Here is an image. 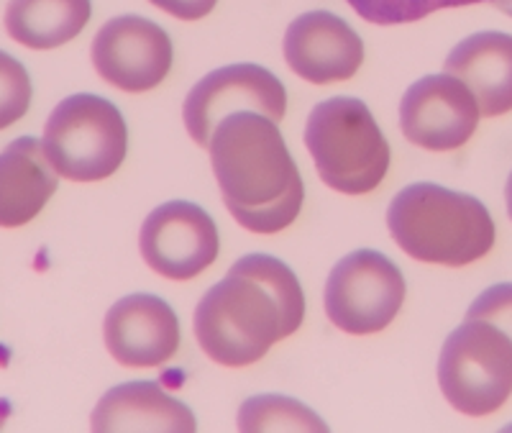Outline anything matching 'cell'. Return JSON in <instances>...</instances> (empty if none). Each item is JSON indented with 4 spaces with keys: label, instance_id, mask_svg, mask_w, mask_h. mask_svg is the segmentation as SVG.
<instances>
[{
    "label": "cell",
    "instance_id": "1",
    "mask_svg": "<svg viewBox=\"0 0 512 433\" xmlns=\"http://www.w3.org/2000/svg\"><path fill=\"white\" fill-rule=\"evenodd\" d=\"M305 293L269 254H246L195 308V339L213 362L249 367L303 326Z\"/></svg>",
    "mask_w": 512,
    "mask_h": 433
},
{
    "label": "cell",
    "instance_id": "2",
    "mask_svg": "<svg viewBox=\"0 0 512 433\" xmlns=\"http://www.w3.org/2000/svg\"><path fill=\"white\" fill-rule=\"evenodd\" d=\"M208 149L223 203L244 229L277 234L300 216L303 177L272 118L233 113L218 123Z\"/></svg>",
    "mask_w": 512,
    "mask_h": 433
},
{
    "label": "cell",
    "instance_id": "3",
    "mask_svg": "<svg viewBox=\"0 0 512 433\" xmlns=\"http://www.w3.org/2000/svg\"><path fill=\"white\" fill-rule=\"evenodd\" d=\"M387 226L408 257L425 264L464 267L495 246V221L474 195L433 182H415L392 198Z\"/></svg>",
    "mask_w": 512,
    "mask_h": 433
},
{
    "label": "cell",
    "instance_id": "4",
    "mask_svg": "<svg viewBox=\"0 0 512 433\" xmlns=\"http://www.w3.org/2000/svg\"><path fill=\"white\" fill-rule=\"evenodd\" d=\"M305 147L320 180L344 195L379 188L390 170V144L359 98H328L310 111Z\"/></svg>",
    "mask_w": 512,
    "mask_h": 433
},
{
    "label": "cell",
    "instance_id": "5",
    "mask_svg": "<svg viewBox=\"0 0 512 433\" xmlns=\"http://www.w3.org/2000/svg\"><path fill=\"white\" fill-rule=\"evenodd\" d=\"M41 144L57 175L98 182L111 177L126 159L128 129L111 100L80 93L54 108Z\"/></svg>",
    "mask_w": 512,
    "mask_h": 433
},
{
    "label": "cell",
    "instance_id": "6",
    "mask_svg": "<svg viewBox=\"0 0 512 433\" xmlns=\"http://www.w3.org/2000/svg\"><path fill=\"white\" fill-rule=\"evenodd\" d=\"M438 385L464 416L500 410L512 395V339L489 321L466 318L443 344Z\"/></svg>",
    "mask_w": 512,
    "mask_h": 433
},
{
    "label": "cell",
    "instance_id": "7",
    "mask_svg": "<svg viewBox=\"0 0 512 433\" xmlns=\"http://www.w3.org/2000/svg\"><path fill=\"white\" fill-rule=\"evenodd\" d=\"M405 277L374 249L346 254L328 275L326 313L338 331L367 336L384 331L405 303Z\"/></svg>",
    "mask_w": 512,
    "mask_h": 433
},
{
    "label": "cell",
    "instance_id": "8",
    "mask_svg": "<svg viewBox=\"0 0 512 433\" xmlns=\"http://www.w3.org/2000/svg\"><path fill=\"white\" fill-rule=\"evenodd\" d=\"M262 113L280 123L287 113V90L277 75L259 65H228L210 72L187 93L182 118L187 134L210 147L218 123L233 113Z\"/></svg>",
    "mask_w": 512,
    "mask_h": 433
},
{
    "label": "cell",
    "instance_id": "9",
    "mask_svg": "<svg viewBox=\"0 0 512 433\" xmlns=\"http://www.w3.org/2000/svg\"><path fill=\"white\" fill-rule=\"evenodd\" d=\"M141 257L167 280H192L218 259L221 239L205 208L169 200L146 216L139 236Z\"/></svg>",
    "mask_w": 512,
    "mask_h": 433
},
{
    "label": "cell",
    "instance_id": "10",
    "mask_svg": "<svg viewBox=\"0 0 512 433\" xmlns=\"http://www.w3.org/2000/svg\"><path fill=\"white\" fill-rule=\"evenodd\" d=\"M175 62L167 31L144 16L111 18L93 41V65L105 82L126 93L162 85Z\"/></svg>",
    "mask_w": 512,
    "mask_h": 433
},
{
    "label": "cell",
    "instance_id": "11",
    "mask_svg": "<svg viewBox=\"0 0 512 433\" xmlns=\"http://www.w3.org/2000/svg\"><path fill=\"white\" fill-rule=\"evenodd\" d=\"M472 90L454 75H425L400 103V129L405 139L428 152H454L472 139L479 123Z\"/></svg>",
    "mask_w": 512,
    "mask_h": 433
},
{
    "label": "cell",
    "instance_id": "12",
    "mask_svg": "<svg viewBox=\"0 0 512 433\" xmlns=\"http://www.w3.org/2000/svg\"><path fill=\"white\" fill-rule=\"evenodd\" d=\"M105 346L123 367H159L180 349V321L162 298L134 293L105 316Z\"/></svg>",
    "mask_w": 512,
    "mask_h": 433
},
{
    "label": "cell",
    "instance_id": "13",
    "mask_svg": "<svg viewBox=\"0 0 512 433\" xmlns=\"http://www.w3.org/2000/svg\"><path fill=\"white\" fill-rule=\"evenodd\" d=\"M285 59L297 77L313 85L344 82L364 62V41L344 18L328 11H310L297 16L287 29Z\"/></svg>",
    "mask_w": 512,
    "mask_h": 433
},
{
    "label": "cell",
    "instance_id": "14",
    "mask_svg": "<svg viewBox=\"0 0 512 433\" xmlns=\"http://www.w3.org/2000/svg\"><path fill=\"white\" fill-rule=\"evenodd\" d=\"M446 75L472 90L479 113L495 118L512 111V36L479 31L466 36L446 57Z\"/></svg>",
    "mask_w": 512,
    "mask_h": 433
},
{
    "label": "cell",
    "instance_id": "15",
    "mask_svg": "<svg viewBox=\"0 0 512 433\" xmlns=\"http://www.w3.org/2000/svg\"><path fill=\"white\" fill-rule=\"evenodd\" d=\"M59 188V175L34 136H21L0 152V229L34 221Z\"/></svg>",
    "mask_w": 512,
    "mask_h": 433
},
{
    "label": "cell",
    "instance_id": "16",
    "mask_svg": "<svg viewBox=\"0 0 512 433\" xmlns=\"http://www.w3.org/2000/svg\"><path fill=\"white\" fill-rule=\"evenodd\" d=\"M93 431H182L198 428L185 403L157 382H126L103 395L93 410Z\"/></svg>",
    "mask_w": 512,
    "mask_h": 433
},
{
    "label": "cell",
    "instance_id": "17",
    "mask_svg": "<svg viewBox=\"0 0 512 433\" xmlns=\"http://www.w3.org/2000/svg\"><path fill=\"white\" fill-rule=\"evenodd\" d=\"M90 13V0H11L6 29L21 47L57 49L82 34Z\"/></svg>",
    "mask_w": 512,
    "mask_h": 433
},
{
    "label": "cell",
    "instance_id": "18",
    "mask_svg": "<svg viewBox=\"0 0 512 433\" xmlns=\"http://www.w3.org/2000/svg\"><path fill=\"white\" fill-rule=\"evenodd\" d=\"M241 431H328L308 405L285 395H256L239 410Z\"/></svg>",
    "mask_w": 512,
    "mask_h": 433
},
{
    "label": "cell",
    "instance_id": "19",
    "mask_svg": "<svg viewBox=\"0 0 512 433\" xmlns=\"http://www.w3.org/2000/svg\"><path fill=\"white\" fill-rule=\"evenodd\" d=\"M364 21L377 26L413 24L443 8L474 6L482 0H346Z\"/></svg>",
    "mask_w": 512,
    "mask_h": 433
},
{
    "label": "cell",
    "instance_id": "20",
    "mask_svg": "<svg viewBox=\"0 0 512 433\" xmlns=\"http://www.w3.org/2000/svg\"><path fill=\"white\" fill-rule=\"evenodd\" d=\"M31 77L11 54L0 52V131L13 126L29 113Z\"/></svg>",
    "mask_w": 512,
    "mask_h": 433
},
{
    "label": "cell",
    "instance_id": "21",
    "mask_svg": "<svg viewBox=\"0 0 512 433\" xmlns=\"http://www.w3.org/2000/svg\"><path fill=\"white\" fill-rule=\"evenodd\" d=\"M466 318L489 321L512 339V282L487 287L466 311Z\"/></svg>",
    "mask_w": 512,
    "mask_h": 433
},
{
    "label": "cell",
    "instance_id": "22",
    "mask_svg": "<svg viewBox=\"0 0 512 433\" xmlns=\"http://www.w3.org/2000/svg\"><path fill=\"white\" fill-rule=\"evenodd\" d=\"M154 6L182 21H198L216 8L218 0H152Z\"/></svg>",
    "mask_w": 512,
    "mask_h": 433
},
{
    "label": "cell",
    "instance_id": "23",
    "mask_svg": "<svg viewBox=\"0 0 512 433\" xmlns=\"http://www.w3.org/2000/svg\"><path fill=\"white\" fill-rule=\"evenodd\" d=\"M497 8H500L502 13H507V16H512V0H492Z\"/></svg>",
    "mask_w": 512,
    "mask_h": 433
},
{
    "label": "cell",
    "instance_id": "24",
    "mask_svg": "<svg viewBox=\"0 0 512 433\" xmlns=\"http://www.w3.org/2000/svg\"><path fill=\"white\" fill-rule=\"evenodd\" d=\"M505 198H507V213H510V218H512V175H510V180H507Z\"/></svg>",
    "mask_w": 512,
    "mask_h": 433
},
{
    "label": "cell",
    "instance_id": "25",
    "mask_svg": "<svg viewBox=\"0 0 512 433\" xmlns=\"http://www.w3.org/2000/svg\"><path fill=\"white\" fill-rule=\"evenodd\" d=\"M0 423H3V416H0Z\"/></svg>",
    "mask_w": 512,
    "mask_h": 433
}]
</instances>
